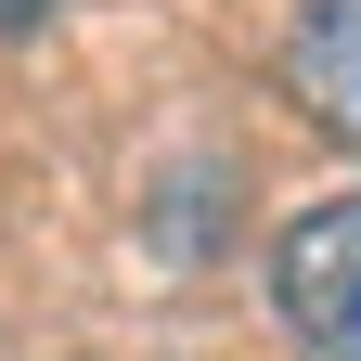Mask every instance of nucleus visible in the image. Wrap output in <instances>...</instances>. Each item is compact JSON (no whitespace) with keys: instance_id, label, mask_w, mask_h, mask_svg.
<instances>
[{"instance_id":"nucleus-1","label":"nucleus","mask_w":361,"mask_h":361,"mask_svg":"<svg viewBox=\"0 0 361 361\" xmlns=\"http://www.w3.org/2000/svg\"><path fill=\"white\" fill-rule=\"evenodd\" d=\"M271 310L310 361H361V194H323L271 245Z\"/></svg>"},{"instance_id":"nucleus-2","label":"nucleus","mask_w":361,"mask_h":361,"mask_svg":"<svg viewBox=\"0 0 361 361\" xmlns=\"http://www.w3.org/2000/svg\"><path fill=\"white\" fill-rule=\"evenodd\" d=\"M284 90H297V116L323 129L336 155H361V0H297Z\"/></svg>"},{"instance_id":"nucleus-3","label":"nucleus","mask_w":361,"mask_h":361,"mask_svg":"<svg viewBox=\"0 0 361 361\" xmlns=\"http://www.w3.org/2000/svg\"><path fill=\"white\" fill-rule=\"evenodd\" d=\"M26 26H52V0H0V39H26Z\"/></svg>"}]
</instances>
